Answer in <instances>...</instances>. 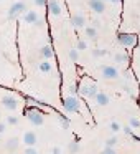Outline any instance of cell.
Returning a JSON list of instances; mask_svg holds the SVG:
<instances>
[{"instance_id": "cell-1", "label": "cell", "mask_w": 140, "mask_h": 154, "mask_svg": "<svg viewBox=\"0 0 140 154\" xmlns=\"http://www.w3.org/2000/svg\"><path fill=\"white\" fill-rule=\"evenodd\" d=\"M25 114H27V118L30 119V123L35 124V126H41L43 121H45L43 113H41L38 108H35V106H28L27 109H25Z\"/></svg>"}, {"instance_id": "cell-2", "label": "cell", "mask_w": 140, "mask_h": 154, "mask_svg": "<svg viewBox=\"0 0 140 154\" xmlns=\"http://www.w3.org/2000/svg\"><path fill=\"white\" fill-rule=\"evenodd\" d=\"M79 108H81V101L77 100L74 94H71V96H68L63 100V109L66 111V113H77Z\"/></svg>"}, {"instance_id": "cell-3", "label": "cell", "mask_w": 140, "mask_h": 154, "mask_svg": "<svg viewBox=\"0 0 140 154\" xmlns=\"http://www.w3.org/2000/svg\"><path fill=\"white\" fill-rule=\"evenodd\" d=\"M117 42L119 45L125 48H130V47H135L137 45V35L135 33H119L117 35Z\"/></svg>"}, {"instance_id": "cell-4", "label": "cell", "mask_w": 140, "mask_h": 154, "mask_svg": "<svg viewBox=\"0 0 140 154\" xmlns=\"http://www.w3.org/2000/svg\"><path fill=\"white\" fill-rule=\"evenodd\" d=\"M20 14H27V5H25L23 2H15V4L10 7V10H8L7 18L8 20H15Z\"/></svg>"}, {"instance_id": "cell-5", "label": "cell", "mask_w": 140, "mask_h": 154, "mask_svg": "<svg viewBox=\"0 0 140 154\" xmlns=\"http://www.w3.org/2000/svg\"><path fill=\"white\" fill-rule=\"evenodd\" d=\"M79 93L83 94V96H86V98H96L97 93H99V88H97L96 83L83 85V86H79Z\"/></svg>"}, {"instance_id": "cell-6", "label": "cell", "mask_w": 140, "mask_h": 154, "mask_svg": "<svg viewBox=\"0 0 140 154\" xmlns=\"http://www.w3.org/2000/svg\"><path fill=\"white\" fill-rule=\"evenodd\" d=\"M101 75H102V78H106V80H115V78L119 76V71H117L115 66L102 65V66H101Z\"/></svg>"}, {"instance_id": "cell-7", "label": "cell", "mask_w": 140, "mask_h": 154, "mask_svg": "<svg viewBox=\"0 0 140 154\" xmlns=\"http://www.w3.org/2000/svg\"><path fill=\"white\" fill-rule=\"evenodd\" d=\"M2 104H4L7 109H17L18 108V100L13 96V94H5L2 98Z\"/></svg>"}, {"instance_id": "cell-8", "label": "cell", "mask_w": 140, "mask_h": 154, "mask_svg": "<svg viewBox=\"0 0 140 154\" xmlns=\"http://www.w3.org/2000/svg\"><path fill=\"white\" fill-rule=\"evenodd\" d=\"M89 7L92 12L96 14H102L106 10V4H104V0H89Z\"/></svg>"}, {"instance_id": "cell-9", "label": "cell", "mask_w": 140, "mask_h": 154, "mask_svg": "<svg viewBox=\"0 0 140 154\" xmlns=\"http://www.w3.org/2000/svg\"><path fill=\"white\" fill-rule=\"evenodd\" d=\"M48 8H50V14L53 15V17H60L61 15V5L58 0H50L48 2Z\"/></svg>"}, {"instance_id": "cell-10", "label": "cell", "mask_w": 140, "mask_h": 154, "mask_svg": "<svg viewBox=\"0 0 140 154\" xmlns=\"http://www.w3.org/2000/svg\"><path fill=\"white\" fill-rule=\"evenodd\" d=\"M38 18H40V15H38V12H35V10H27V14H23V20L27 22V23L35 25Z\"/></svg>"}, {"instance_id": "cell-11", "label": "cell", "mask_w": 140, "mask_h": 154, "mask_svg": "<svg viewBox=\"0 0 140 154\" xmlns=\"http://www.w3.org/2000/svg\"><path fill=\"white\" fill-rule=\"evenodd\" d=\"M23 143H25V146H35L36 144V134L33 131H27L23 134Z\"/></svg>"}, {"instance_id": "cell-12", "label": "cell", "mask_w": 140, "mask_h": 154, "mask_svg": "<svg viewBox=\"0 0 140 154\" xmlns=\"http://www.w3.org/2000/svg\"><path fill=\"white\" fill-rule=\"evenodd\" d=\"M71 23H73V27H84L86 25V17H84L83 14H76L73 18H71Z\"/></svg>"}, {"instance_id": "cell-13", "label": "cell", "mask_w": 140, "mask_h": 154, "mask_svg": "<svg viewBox=\"0 0 140 154\" xmlns=\"http://www.w3.org/2000/svg\"><path fill=\"white\" fill-rule=\"evenodd\" d=\"M94 100H96V103L99 104V106H107V104L110 103V98L107 96L106 93H102V91H99V93H97V96L94 98Z\"/></svg>"}, {"instance_id": "cell-14", "label": "cell", "mask_w": 140, "mask_h": 154, "mask_svg": "<svg viewBox=\"0 0 140 154\" xmlns=\"http://www.w3.org/2000/svg\"><path fill=\"white\" fill-rule=\"evenodd\" d=\"M40 53H41V57H43V60H50V58L54 55V53H53V48H51V45H50V43L45 45V47L41 48Z\"/></svg>"}, {"instance_id": "cell-15", "label": "cell", "mask_w": 140, "mask_h": 154, "mask_svg": "<svg viewBox=\"0 0 140 154\" xmlns=\"http://www.w3.org/2000/svg\"><path fill=\"white\" fill-rule=\"evenodd\" d=\"M7 151L8 152H13V151H17V147H18V137H10V139L7 141Z\"/></svg>"}, {"instance_id": "cell-16", "label": "cell", "mask_w": 140, "mask_h": 154, "mask_svg": "<svg viewBox=\"0 0 140 154\" xmlns=\"http://www.w3.org/2000/svg\"><path fill=\"white\" fill-rule=\"evenodd\" d=\"M114 60H115V63H127L129 61V55L127 53H115L114 55Z\"/></svg>"}, {"instance_id": "cell-17", "label": "cell", "mask_w": 140, "mask_h": 154, "mask_svg": "<svg viewBox=\"0 0 140 154\" xmlns=\"http://www.w3.org/2000/svg\"><path fill=\"white\" fill-rule=\"evenodd\" d=\"M68 149H69L71 154H77V152H79V149H81V147H79V143L73 139V141L69 143V147H68Z\"/></svg>"}, {"instance_id": "cell-18", "label": "cell", "mask_w": 140, "mask_h": 154, "mask_svg": "<svg viewBox=\"0 0 140 154\" xmlns=\"http://www.w3.org/2000/svg\"><path fill=\"white\" fill-rule=\"evenodd\" d=\"M69 60L71 61H74V63H76L77 60H79V50H76V48H73V50H69Z\"/></svg>"}, {"instance_id": "cell-19", "label": "cell", "mask_w": 140, "mask_h": 154, "mask_svg": "<svg viewBox=\"0 0 140 154\" xmlns=\"http://www.w3.org/2000/svg\"><path fill=\"white\" fill-rule=\"evenodd\" d=\"M84 32H86V35L89 38H96L97 37V30L94 27H86V28H84Z\"/></svg>"}, {"instance_id": "cell-20", "label": "cell", "mask_w": 140, "mask_h": 154, "mask_svg": "<svg viewBox=\"0 0 140 154\" xmlns=\"http://www.w3.org/2000/svg\"><path fill=\"white\" fill-rule=\"evenodd\" d=\"M60 124H61V128H63V129H68V128H69V119H68L66 116H63V114H60Z\"/></svg>"}, {"instance_id": "cell-21", "label": "cell", "mask_w": 140, "mask_h": 154, "mask_svg": "<svg viewBox=\"0 0 140 154\" xmlns=\"http://www.w3.org/2000/svg\"><path fill=\"white\" fill-rule=\"evenodd\" d=\"M40 70L43 71V73H48V71H51V63L48 60H43V63L40 65Z\"/></svg>"}, {"instance_id": "cell-22", "label": "cell", "mask_w": 140, "mask_h": 154, "mask_svg": "<svg viewBox=\"0 0 140 154\" xmlns=\"http://www.w3.org/2000/svg\"><path fill=\"white\" fill-rule=\"evenodd\" d=\"M104 55H107V50H99V48H96V50H92V57H94V58L104 57Z\"/></svg>"}, {"instance_id": "cell-23", "label": "cell", "mask_w": 140, "mask_h": 154, "mask_svg": "<svg viewBox=\"0 0 140 154\" xmlns=\"http://www.w3.org/2000/svg\"><path fill=\"white\" fill-rule=\"evenodd\" d=\"M87 48V43L84 40H77V43H76V50H79V51H83V50H86Z\"/></svg>"}, {"instance_id": "cell-24", "label": "cell", "mask_w": 140, "mask_h": 154, "mask_svg": "<svg viewBox=\"0 0 140 154\" xmlns=\"http://www.w3.org/2000/svg\"><path fill=\"white\" fill-rule=\"evenodd\" d=\"M129 126L140 128V119H139V118H130V119H129Z\"/></svg>"}, {"instance_id": "cell-25", "label": "cell", "mask_w": 140, "mask_h": 154, "mask_svg": "<svg viewBox=\"0 0 140 154\" xmlns=\"http://www.w3.org/2000/svg\"><path fill=\"white\" fill-rule=\"evenodd\" d=\"M25 100H27V101H30L31 104H45L43 101L36 100V98H33V96H25Z\"/></svg>"}, {"instance_id": "cell-26", "label": "cell", "mask_w": 140, "mask_h": 154, "mask_svg": "<svg viewBox=\"0 0 140 154\" xmlns=\"http://www.w3.org/2000/svg\"><path fill=\"white\" fill-rule=\"evenodd\" d=\"M110 131H112V133H117V131H120V124L117 123V121H112V123H110Z\"/></svg>"}, {"instance_id": "cell-27", "label": "cell", "mask_w": 140, "mask_h": 154, "mask_svg": "<svg viewBox=\"0 0 140 154\" xmlns=\"http://www.w3.org/2000/svg\"><path fill=\"white\" fill-rule=\"evenodd\" d=\"M101 154H117V152L114 151V147H110V146H106L102 151H101Z\"/></svg>"}, {"instance_id": "cell-28", "label": "cell", "mask_w": 140, "mask_h": 154, "mask_svg": "<svg viewBox=\"0 0 140 154\" xmlns=\"http://www.w3.org/2000/svg\"><path fill=\"white\" fill-rule=\"evenodd\" d=\"M115 144H117V137H115V136L109 137V139L106 141V146H110V147H112V146H115Z\"/></svg>"}, {"instance_id": "cell-29", "label": "cell", "mask_w": 140, "mask_h": 154, "mask_svg": "<svg viewBox=\"0 0 140 154\" xmlns=\"http://www.w3.org/2000/svg\"><path fill=\"white\" fill-rule=\"evenodd\" d=\"M17 123H18V118H17V116H8V118H7V124H12V126H15Z\"/></svg>"}, {"instance_id": "cell-30", "label": "cell", "mask_w": 140, "mask_h": 154, "mask_svg": "<svg viewBox=\"0 0 140 154\" xmlns=\"http://www.w3.org/2000/svg\"><path fill=\"white\" fill-rule=\"evenodd\" d=\"M36 7H46L48 5V0H33Z\"/></svg>"}, {"instance_id": "cell-31", "label": "cell", "mask_w": 140, "mask_h": 154, "mask_svg": "<svg viewBox=\"0 0 140 154\" xmlns=\"http://www.w3.org/2000/svg\"><path fill=\"white\" fill-rule=\"evenodd\" d=\"M25 154H38V152L35 151V147H33V146H28L27 149H25Z\"/></svg>"}, {"instance_id": "cell-32", "label": "cell", "mask_w": 140, "mask_h": 154, "mask_svg": "<svg viewBox=\"0 0 140 154\" xmlns=\"http://www.w3.org/2000/svg\"><path fill=\"white\" fill-rule=\"evenodd\" d=\"M69 91H71V94H76L77 91H79V88H77V85H71V86H69Z\"/></svg>"}, {"instance_id": "cell-33", "label": "cell", "mask_w": 140, "mask_h": 154, "mask_svg": "<svg viewBox=\"0 0 140 154\" xmlns=\"http://www.w3.org/2000/svg\"><path fill=\"white\" fill-rule=\"evenodd\" d=\"M124 91H127V93L129 94H133V90H132V86H130V85H124Z\"/></svg>"}, {"instance_id": "cell-34", "label": "cell", "mask_w": 140, "mask_h": 154, "mask_svg": "<svg viewBox=\"0 0 140 154\" xmlns=\"http://www.w3.org/2000/svg\"><path fill=\"white\" fill-rule=\"evenodd\" d=\"M124 133H125L127 134V136H132V126H125V128H124Z\"/></svg>"}, {"instance_id": "cell-35", "label": "cell", "mask_w": 140, "mask_h": 154, "mask_svg": "<svg viewBox=\"0 0 140 154\" xmlns=\"http://www.w3.org/2000/svg\"><path fill=\"white\" fill-rule=\"evenodd\" d=\"M5 129H7V123H0V134L5 133Z\"/></svg>"}, {"instance_id": "cell-36", "label": "cell", "mask_w": 140, "mask_h": 154, "mask_svg": "<svg viewBox=\"0 0 140 154\" xmlns=\"http://www.w3.org/2000/svg\"><path fill=\"white\" fill-rule=\"evenodd\" d=\"M45 23V18H38V20H36V23H35V27H40V25H43Z\"/></svg>"}, {"instance_id": "cell-37", "label": "cell", "mask_w": 140, "mask_h": 154, "mask_svg": "<svg viewBox=\"0 0 140 154\" xmlns=\"http://www.w3.org/2000/svg\"><path fill=\"white\" fill-rule=\"evenodd\" d=\"M130 137H132L133 141H137V143H140V136H137V134H132Z\"/></svg>"}, {"instance_id": "cell-38", "label": "cell", "mask_w": 140, "mask_h": 154, "mask_svg": "<svg viewBox=\"0 0 140 154\" xmlns=\"http://www.w3.org/2000/svg\"><path fill=\"white\" fill-rule=\"evenodd\" d=\"M53 154H61V149H60V147H53Z\"/></svg>"}, {"instance_id": "cell-39", "label": "cell", "mask_w": 140, "mask_h": 154, "mask_svg": "<svg viewBox=\"0 0 140 154\" xmlns=\"http://www.w3.org/2000/svg\"><path fill=\"white\" fill-rule=\"evenodd\" d=\"M110 2H112V4H120L122 0H110Z\"/></svg>"}, {"instance_id": "cell-40", "label": "cell", "mask_w": 140, "mask_h": 154, "mask_svg": "<svg viewBox=\"0 0 140 154\" xmlns=\"http://www.w3.org/2000/svg\"><path fill=\"white\" fill-rule=\"evenodd\" d=\"M139 53H140V47H139Z\"/></svg>"}, {"instance_id": "cell-41", "label": "cell", "mask_w": 140, "mask_h": 154, "mask_svg": "<svg viewBox=\"0 0 140 154\" xmlns=\"http://www.w3.org/2000/svg\"><path fill=\"white\" fill-rule=\"evenodd\" d=\"M0 136H2V134H0Z\"/></svg>"}, {"instance_id": "cell-42", "label": "cell", "mask_w": 140, "mask_h": 154, "mask_svg": "<svg viewBox=\"0 0 140 154\" xmlns=\"http://www.w3.org/2000/svg\"><path fill=\"white\" fill-rule=\"evenodd\" d=\"M104 2H106V0H104Z\"/></svg>"}]
</instances>
